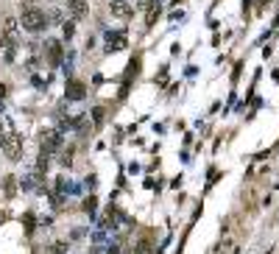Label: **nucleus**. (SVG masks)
Returning <instances> with one entry per match:
<instances>
[{
    "label": "nucleus",
    "instance_id": "nucleus-1",
    "mask_svg": "<svg viewBox=\"0 0 279 254\" xmlns=\"http://www.w3.org/2000/svg\"><path fill=\"white\" fill-rule=\"evenodd\" d=\"M20 22H22V28L31 31V34H39L42 28H48L45 11H42L39 6H34V3H25V6L20 8Z\"/></svg>",
    "mask_w": 279,
    "mask_h": 254
},
{
    "label": "nucleus",
    "instance_id": "nucleus-2",
    "mask_svg": "<svg viewBox=\"0 0 279 254\" xmlns=\"http://www.w3.org/2000/svg\"><path fill=\"white\" fill-rule=\"evenodd\" d=\"M14 48H17V20L8 17L3 22V50H6V59L14 56Z\"/></svg>",
    "mask_w": 279,
    "mask_h": 254
},
{
    "label": "nucleus",
    "instance_id": "nucleus-3",
    "mask_svg": "<svg viewBox=\"0 0 279 254\" xmlns=\"http://www.w3.org/2000/svg\"><path fill=\"white\" fill-rule=\"evenodd\" d=\"M45 59H48V64H62V59H64V53H62V42L59 39H48L45 42Z\"/></svg>",
    "mask_w": 279,
    "mask_h": 254
},
{
    "label": "nucleus",
    "instance_id": "nucleus-4",
    "mask_svg": "<svg viewBox=\"0 0 279 254\" xmlns=\"http://www.w3.org/2000/svg\"><path fill=\"white\" fill-rule=\"evenodd\" d=\"M3 151H6L8 159H17V156H20V151H22V140H20L17 134L3 137Z\"/></svg>",
    "mask_w": 279,
    "mask_h": 254
},
{
    "label": "nucleus",
    "instance_id": "nucleus-5",
    "mask_svg": "<svg viewBox=\"0 0 279 254\" xmlns=\"http://www.w3.org/2000/svg\"><path fill=\"white\" fill-rule=\"evenodd\" d=\"M84 95H87V84L78 81V78H70L67 81V98L70 101H81Z\"/></svg>",
    "mask_w": 279,
    "mask_h": 254
},
{
    "label": "nucleus",
    "instance_id": "nucleus-6",
    "mask_svg": "<svg viewBox=\"0 0 279 254\" xmlns=\"http://www.w3.org/2000/svg\"><path fill=\"white\" fill-rule=\"evenodd\" d=\"M62 145V140H59V131H53V128H48V131H42V151L48 154V151H56Z\"/></svg>",
    "mask_w": 279,
    "mask_h": 254
},
{
    "label": "nucleus",
    "instance_id": "nucleus-7",
    "mask_svg": "<svg viewBox=\"0 0 279 254\" xmlns=\"http://www.w3.org/2000/svg\"><path fill=\"white\" fill-rule=\"evenodd\" d=\"M67 11L73 20H84L90 8H87V0H67Z\"/></svg>",
    "mask_w": 279,
    "mask_h": 254
},
{
    "label": "nucleus",
    "instance_id": "nucleus-8",
    "mask_svg": "<svg viewBox=\"0 0 279 254\" xmlns=\"http://www.w3.org/2000/svg\"><path fill=\"white\" fill-rule=\"evenodd\" d=\"M106 45H109V50H123L126 48V34H106Z\"/></svg>",
    "mask_w": 279,
    "mask_h": 254
},
{
    "label": "nucleus",
    "instance_id": "nucleus-9",
    "mask_svg": "<svg viewBox=\"0 0 279 254\" xmlns=\"http://www.w3.org/2000/svg\"><path fill=\"white\" fill-rule=\"evenodd\" d=\"M112 14L120 17V20H126V17H132V8L126 6L123 0H115V3H112Z\"/></svg>",
    "mask_w": 279,
    "mask_h": 254
},
{
    "label": "nucleus",
    "instance_id": "nucleus-10",
    "mask_svg": "<svg viewBox=\"0 0 279 254\" xmlns=\"http://www.w3.org/2000/svg\"><path fill=\"white\" fill-rule=\"evenodd\" d=\"M134 254H151V240L142 238V240L137 243V246H134Z\"/></svg>",
    "mask_w": 279,
    "mask_h": 254
},
{
    "label": "nucleus",
    "instance_id": "nucleus-11",
    "mask_svg": "<svg viewBox=\"0 0 279 254\" xmlns=\"http://www.w3.org/2000/svg\"><path fill=\"white\" fill-rule=\"evenodd\" d=\"M62 249H64V243H53V246L48 249V254H62Z\"/></svg>",
    "mask_w": 279,
    "mask_h": 254
},
{
    "label": "nucleus",
    "instance_id": "nucleus-12",
    "mask_svg": "<svg viewBox=\"0 0 279 254\" xmlns=\"http://www.w3.org/2000/svg\"><path fill=\"white\" fill-rule=\"evenodd\" d=\"M73 34H76V28H73V22H64V36H67V39H70V36H73Z\"/></svg>",
    "mask_w": 279,
    "mask_h": 254
},
{
    "label": "nucleus",
    "instance_id": "nucleus-13",
    "mask_svg": "<svg viewBox=\"0 0 279 254\" xmlns=\"http://www.w3.org/2000/svg\"><path fill=\"white\" fill-rule=\"evenodd\" d=\"M6 193H14V179H6Z\"/></svg>",
    "mask_w": 279,
    "mask_h": 254
},
{
    "label": "nucleus",
    "instance_id": "nucleus-14",
    "mask_svg": "<svg viewBox=\"0 0 279 254\" xmlns=\"http://www.w3.org/2000/svg\"><path fill=\"white\" fill-rule=\"evenodd\" d=\"M3 95H6V84H0V98H3Z\"/></svg>",
    "mask_w": 279,
    "mask_h": 254
},
{
    "label": "nucleus",
    "instance_id": "nucleus-15",
    "mask_svg": "<svg viewBox=\"0 0 279 254\" xmlns=\"http://www.w3.org/2000/svg\"><path fill=\"white\" fill-rule=\"evenodd\" d=\"M0 145H3V131H0Z\"/></svg>",
    "mask_w": 279,
    "mask_h": 254
},
{
    "label": "nucleus",
    "instance_id": "nucleus-16",
    "mask_svg": "<svg viewBox=\"0 0 279 254\" xmlns=\"http://www.w3.org/2000/svg\"><path fill=\"white\" fill-rule=\"evenodd\" d=\"M109 254H118V249H112V252H109Z\"/></svg>",
    "mask_w": 279,
    "mask_h": 254
}]
</instances>
